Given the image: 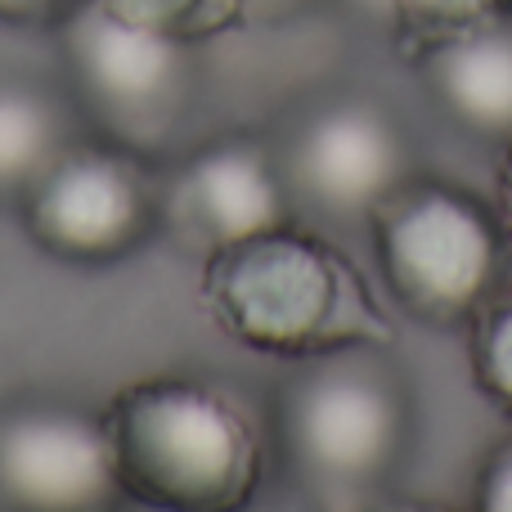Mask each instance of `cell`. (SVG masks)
Listing matches in <instances>:
<instances>
[{
    "instance_id": "277c9868",
    "label": "cell",
    "mask_w": 512,
    "mask_h": 512,
    "mask_svg": "<svg viewBox=\"0 0 512 512\" xmlns=\"http://www.w3.org/2000/svg\"><path fill=\"white\" fill-rule=\"evenodd\" d=\"M283 391V450L315 495H364L405 459L409 400L378 342L297 360Z\"/></svg>"
},
{
    "instance_id": "9c48e42d",
    "label": "cell",
    "mask_w": 512,
    "mask_h": 512,
    "mask_svg": "<svg viewBox=\"0 0 512 512\" xmlns=\"http://www.w3.org/2000/svg\"><path fill=\"white\" fill-rule=\"evenodd\" d=\"M288 221L292 189L283 162L248 135L189 153L176 180L162 189V225L176 230L180 243L189 239L203 256Z\"/></svg>"
},
{
    "instance_id": "6da1fadb",
    "label": "cell",
    "mask_w": 512,
    "mask_h": 512,
    "mask_svg": "<svg viewBox=\"0 0 512 512\" xmlns=\"http://www.w3.org/2000/svg\"><path fill=\"white\" fill-rule=\"evenodd\" d=\"M203 306L230 342L279 360H310L355 342L387 346L391 337L360 270L292 221L207 252Z\"/></svg>"
},
{
    "instance_id": "30bf717a",
    "label": "cell",
    "mask_w": 512,
    "mask_h": 512,
    "mask_svg": "<svg viewBox=\"0 0 512 512\" xmlns=\"http://www.w3.org/2000/svg\"><path fill=\"white\" fill-rule=\"evenodd\" d=\"M423 72L441 108L472 135H512V23H490L423 45Z\"/></svg>"
},
{
    "instance_id": "2e32d148",
    "label": "cell",
    "mask_w": 512,
    "mask_h": 512,
    "mask_svg": "<svg viewBox=\"0 0 512 512\" xmlns=\"http://www.w3.org/2000/svg\"><path fill=\"white\" fill-rule=\"evenodd\" d=\"M86 0H0L5 27H63Z\"/></svg>"
},
{
    "instance_id": "5bb4252c",
    "label": "cell",
    "mask_w": 512,
    "mask_h": 512,
    "mask_svg": "<svg viewBox=\"0 0 512 512\" xmlns=\"http://www.w3.org/2000/svg\"><path fill=\"white\" fill-rule=\"evenodd\" d=\"M512 0H391V32L414 45H436L477 27L504 23Z\"/></svg>"
},
{
    "instance_id": "9a60e30c",
    "label": "cell",
    "mask_w": 512,
    "mask_h": 512,
    "mask_svg": "<svg viewBox=\"0 0 512 512\" xmlns=\"http://www.w3.org/2000/svg\"><path fill=\"white\" fill-rule=\"evenodd\" d=\"M477 508L481 512H512V432L490 450L477 477Z\"/></svg>"
},
{
    "instance_id": "8fae6325",
    "label": "cell",
    "mask_w": 512,
    "mask_h": 512,
    "mask_svg": "<svg viewBox=\"0 0 512 512\" xmlns=\"http://www.w3.org/2000/svg\"><path fill=\"white\" fill-rule=\"evenodd\" d=\"M63 117L41 90L0 86V198H23L27 185L63 149Z\"/></svg>"
},
{
    "instance_id": "7c38bea8",
    "label": "cell",
    "mask_w": 512,
    "mask_h": 512,
    "mask_svg": "<svg viewBox=\"0 0 512 512\" xmlns=\"http://www.w3.org/2000/svg\"><path fill=\"white\" fill-rule=\"evenodd\" d=\"M95 5H104L122 23L185 45H198L225 27L243 23V0H95Z\"/></svg>"
},
{
    "instance_id": "3957f363",
    "label": "cell",
    "mask_w": 512,
    "mask_h": 512,
    "mask_svg": "<svg viewBox=\"0 0 512 512\" xmlns=\"http://www.w3.org/2000/svg\"><path fill=\"white\" fill-rule=\"evenodd\" d=\"M373 256L396 306L427 328H463L504 288L508 230L495 207L445 180H400L369 212Z\"/></svg>"
},
{
    "instance_id": "8992f818",
    "label": "cell",
    "mask_w": 512,
    "mask_h": 512,
    "mask_svg": "<svg viewBox=\"0 0 512 512\" xmlns=\"http://www.w3.org/2000/svg\"><path fill=\"white\" fill-rule=\"evenodd\" d=\"M18 203L36 248L90 270L126 261L162 230V189L149 158L113 140L63 144Z\"/></svg>"
},
{
    "instance_id": "d6986e66",
    "label": "cell",
    "mask_w": 512,
    "mask_h": 512,
    "mask_svg": "<svg viewBox=\"0 0 512 512\" xmlns=\"http://www.w3.org/2000/svg\"><path fill=\"white\" fill-rule=\"evenodd\" d=\"M351 9H355L360 18H369L373 27L391 32V0H351Z\"/></svg>"
},
{
    "instance_id": "ac0fdd59",
    "label": "cell",
    "mask_w": 512,
    "mask_h": 512,
    "mask_svg": "<svg viewBox=\"0 0 512 512\" xmlns=\"http://www.w3.org/2000/svg\"><path fill=\"white\" fill-rule=\"evenodd\" d=\"M301 5L306 0H243V18H283Z\"/></svg>"
},
{
    "instance_id": "5b68a950",
    "label": "cell",
    "mask_w": 512,
    "mask_h": 512,
    "mask_svg": "<svg viewBox=\"0 0 512 512\" xmlns=\"http://www.w3.org/2000/svg\"><path fill=\"white\" fill-rule=\"evenodd\" d=\"M63 32L68 77L104 140L153 158L171 144L194 99L189 45L144 32L86 0Z\"/></svg>"
},
{
    "instance_id": "e0dca14e",
    "label": "cell",
    "mask_w": 512,
    "mask_h": 512,
    "mask_svg": "<svg viewBox=\"0 0 512 512\" xmlns=\"http://www.w3.org/2000/svg\"><path fill=\"white\" fill-rule=\"evenodd\" d=\"M495 212L508 230V243H512V135L504 140V153H499V176H495Z\"/></svg>"
},
{
    "instance_id": "ba28073f",
    "label": "cell",
    "mask_w": 512,
    "mask_h": 512,
    "mask_svg": "<svg viewBox=\"0 0 512 512\" xmlns=\"http://www.w3.org/2000/svg\"><path fill=\"white\" fill-rule=\"evenodd\" d=\"M122 499L104 414L23 405L0 414V504L27 512H99Z\"/></svg>"
},
{
    "instance_id": "4fadbf2b",
    "label": "cell",
    "mask_w": 512,
    "mask_h": 512,
    "mask_svg": "<svg viewBox=\"0 0 512 512\" xmlns=\"http://www.w3.org/2000/svg\"><path fill=\"white\" fill-rule=\"evenodd\" d=\"M472 378H477L481 396L512 418V283L495 292L486 306L472 315Z\"/></svg>"
},
{
    "instance_id": "7a4b0ae2",
    "label": "cell",
    "mask_w": 512,
    "mask_h": 512,
    "mask_svg": "<svg viewBox=\"0 0 512 512\" xmlns=\"http://www.w3.org/2000/svg\"><path fill=\"white\" fill-rule=\"evenodd\" d=\"M122 495L167 512H234L261 486L265 450L248 409L203 378H140L104 409Z\"/></svg>"
},
{
    "instance_id": "52a82bcc",
    "label": "cell",
    "mask_w": 512,
    "mask_h": 512,
    "mask_svg": "<svg viewBox=\"0 0 512 512\" xmlns=\"http://www.w3.org/2000/svg\"><path fill=\"white\" fill-rule=\"evenodd\" d=\"M292 198L333 221H369V212L409 180L405 126L373 99H337L301 122L283 162Z\"/></svg>"
}]
</instances>
